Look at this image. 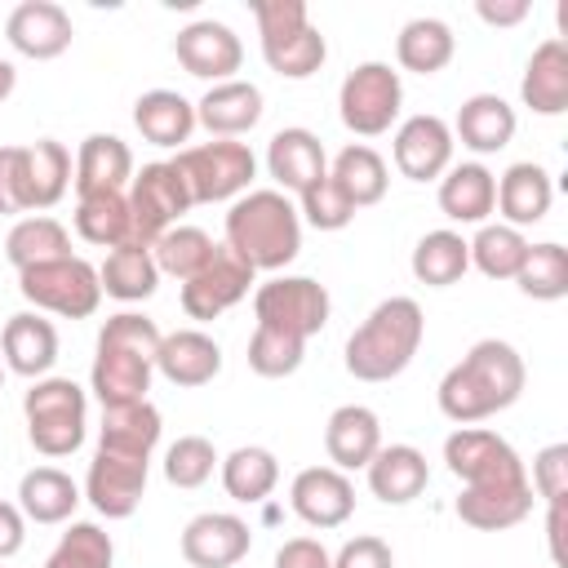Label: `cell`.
I'll use <instances>...</instances> for the list:
<instances>
[{"mask_svg": "<svg viewBox=\"0 0 568 568\" xmlns=\"http://www.w3.org/2000/svg\"><path fill=\"white\" fill-rule=\"evenodd\" d=\"M524 382H528L524 355L501 337H484L439 377L435 399L448 422L475 426L493 413H506L524 395Z\"/></svg>", "mask_w": 568, "mask_h": 568, "instance_id": "cell-1", "label": "cell"}, {"mask_svg": "<svg viewBox=\"0 0 568 568\" xmlns=\"http://www.w3.org/2000/svg\"><path fill=\"white\" fill-rule=\"evenodd\" d=\"M160 324L138 311H120L98 328V351L89 368V386L102 408L138 404L151 390L155 377V351H160Z\"/></svg>", "mask_w": 568, "mask_h": 568, "instance_id": "cell-2", "label": "cell"}, {"mask_svg": "<svg viewBox=\"0 0 568 568\" xmlns=\"http://www.w3.org/2000/svg\"><path fill=\"white\" fill-rule=\"evenodd\" d=\"M226 248L240 253L253 271H284L297 253H302V217L297 204L275 191H244L240 200H231L226 209Z\"/></svg>", "mask_w": 568, "mask_h": 568, "instance_id": "cell-3", "label": "cell"}, {"mask_svg": "<svg viewBox=\"0 0 568 568\" xmlns=\"http://www.w3.org/2000/svg\"><path fill=\"white\" fill-rule=\"evenodd\" d=\"M426 337V315L413 297H386L368 311V320L346 337V373L355 382H390L399 377Z\"/></svg>", "mask_w": 568, "mask_h": 568, "instance_id": "cell-4", "label": "cell"}, {"mask_svg": "<svg viewBox=\"0 0 568 568\" xmlns=\"http://www.w3.org/2000/svg\"><path fill=\"white\" fill-rule=\"evenodd\" d=\"M253 22H257L262 58H266V67L275 75H284V80H311L324 67L328 44L311 27L302 0H253Z\"/></svg>", "mask_w": 568, "mask_h": 568, "instance_id": "cell-5", "label": "cell"}, {"mask_svg": "<svg viewBox=\"0 0 568 568\" xmlns=\"http://www.w3.org/2000/svg\"><path fill=\"white\" fill-rule=\"evenodd\" d=\"M22 417H27V439L44 457H67L84 444L89 426V395L71 377H36L31 390L22 395Z\"/></svg>", "mask_w": 568, "mask_h": 568, "instance_id": "cell-6", "label": "cell"}, {"mask_svg": "<svg viewBox=\"0 0 568 568\" xmlns=\"http://www.w3.org/2000/svg\"><path fill=\"white\" fill-rule=\"evenodd\" d=\"M173 169L182 173L191 204H222V200H240L253 178H257V155L248 151V142L235 138H213L200 146H182Z\"/></svg>", "mask_w": 568, "mask_h": 568, "instance_id": "cell-7", "label": "cell"}, {"mask_svg": "<svg viewBox=\"0 0 568 568\" xmlns=\"http://www.w3.org/2000/svg\"><path fill=\"white\" fill-rule=\"evenodd\" d=\"M18 293L36 311H49V315H62V320H89L102 302L98 266H89L75 253L18 271Z\"/></svg>", "mask_w": 568, "mask_h": 568, "instance_id": "cell-8", "label": "cell"}, {"mask_svg": "<svg viewBox=\"0 0 568 568\" xmlns=\"http://www.w3.org/2000/svg\"><path fill=\"white\" fill-rule=\"evenodd\" d=\"M404 84L390 62H359L337 89V115L355 138H377L399 120Z\"/></svg>", "mask_w": 568, "mask_h": 568, "instance_id": "cell-9", "label": "cell"}, {"mask_svg": "<svg viewBox=\"0 0 568 568\" xmlns=\"http://www.w3.org/2000/svg\"><path fill=\"white\" fill-rule=\"evenodd\" d=\"M328 288L311 275H271L253 288V315L262 328L288 333V337H315L328 324Z\"/></svg>", "mask_w": 568, "mask_h": 568, "instance_id": "cell-10", "label": "cell"}, {"mask_svg": "<svg viewBox=\"0 0 568 568\" xmlns=\"http://www.w3.org/2000/svg\"><path fill=\"white\" fill-rule=\"evenodd\" d=\"M191 209V191L182 182V173L173 169V160H155L142 164V173H133L129 182V217H133V244H155L169 226H178V217Z\"/></svg>", "mask_w": 568, "mask_h": 568, "instance_id": "cell-11", "label": "cell"}, {"mask_svg": "<svg viewBox=\"0 0 568 568\" xmlns=\"http://www.w3.org/2000/svg\"><path fill=\"white\" fill-rule=\"evenodd\" d=\"M444 466L453 479H462V488H479V484H519L528 479L519 453L488 426H457L444 439Z\"/></svg>", "mask_w": 568, "mask_h": 568, "instance_id": "cell-12", "label": "cell"}, {"mask_svg": "<svg viewBox=\"0 0 568 568\" xmlns=\"http://www.w3.org/2000/svg\"><path fill=\"white\" fill-rule=\"evenodd\" d=\"M146 475H151V457H133V453H115V448H98L84 475V497L98 515L106 519H129L142 506L146 493Z\"/></svg>", "mask_w": 568, "mask_h": 568, "instance_id": "cell-13", "label": "cell"}, {"mask_svg": "<svg viewBox=\"0 0 568 568\" xmlns=\"http://www.w3.org/2000/svg\"><path fill=\"white\" fill-rule=\"evenodd\" d=\"M253 284H257V271L240 253H231L226 244H217L213 257H209V266L182 284V311L191 320H217L235 302H244Z\"/></svg>", "mask_w": 568, "mask_h": 568, "instance_id": "cell-14", "label": "cell"}, {"mask_svg": "<svg viewBox=\"0 0 568 568\" xmlns=\"http://www.w3.org/2000/svg\"><path fill=\"white\" fill-rule=\"evenodd\" d=\"M453 129L448 120L422 111V115H408L399 129H395V142H390V160L395 169L408 178V182H435L448 173L453 164Z\"/></svg>", "mask_w": 568, "mask_h": 568, "instance_id": "cell-15", "label": "cell"}, {"mask_svg": "<svg viewBox=\"0 0 568 568\" xmlns=\"http://www.w3.org/2000/svg\"><path fill=\"white\" fill-rule=\"evenodd\" d=\"M173 53H178V62H182L186 75L209 80V84L235 80L240 62H244L240 36H235L226 22H213V18L186 22V27L178 31V40H173Z\"/></svg>", "mask_w": 568, "mask_h": 568, "instance_id": "cell-16", "label": "cell"}, {"mask_svg": "<svg viewBox=\"0 0 568 568\" xmlns=\"http://www.w3.org/2000/svg\"><path fill=\"white\" fill-rule=\"evenodd\" d=\"M288 506L311 528H342L355 515V484L337 466H306L293 475Z\"/></svg>", "mask_w": 568, "mask_h": 568, "instance_id": "cell-17", "label": "cell"}, {"mask_svg": "<svg viewBox=\"0 0 568 568\" xmlns=\"http://www.w3.org/2000/svg\"><path fill=\"white\" fill-rule=\"evenodd\" d=\"M253 546V528L240 515L204 510L182 528V559L191 568H235Z\"/></svg>", "mask_w": 568, "mask_h": 568, "instance_id": "cell-18", "label": "cell"}, {"mask_svg": "<svg viewBox=\"0 0 568 568\" xmlns=\"http://www.w3.org/2000/svg\"><path fill=\"white\" fill-rule=\"evenodd\" d=\"M4 36H9V44H13L22 58L49 62V58H58V53L71 49L75 27H71V13H67L62 4H53V0H22V4L9 13Z\"/></svg>", "mask_w": 568, "mask_h": 568, "instance_id": "cell-19", "label": "cell"}, {"mask_svg": "<svg viewBox=\"0 0 568 568\" xmlns=\"http://www.w3.org/2000/svg\"><path fill=\"white\" fill-rule=\"evenodd\" d=\"M0 359L18 377H31V382L49 377V368L58 364V328H53V320H44L40 311L9 315L4 333H0Z\"/></svg>", "mask_w": 568, "mask_h": 568, "instance_id": "cell-20", "label": "cell"}, {"mask_svg": "<svg viewBox=\"0 0 568 568\" xmlns=\"http://www.w3.org/2000/svg\"><path fill=\"white\" fill-rule=\"evenodd\" d=\"M266 173L275 178V191H293L302 195L311 182H320L328 173V155H324V142L311 133V129H280L271 142H266Z\"/></svg>", "mask_w": 568, "mask_h": 568, "instance_id": "cell-21", "label": "cell"}, {"mask_svg": "<svg viewBox=\"0 0 568 568\" xmlns=\"http://www.w3.org/2000/svg\"><path fill=\"white\" fill-rule=\"evenodd\" d=\"M457 519L466 528L479 532H506L515 524H524L532 515V484H479V488H462V497L453 501Z\"/></svg>", "mask_w": 568, "mask_h": 568, "instance_id": "cell-22", "label": "cell"}, {"mask_svg": "<svg viewBox=\"0 0 568 568\" xmlns=\"http://www.w3.org/2000/svg\"><path fill=\"white\" fill-rule=\"evenodd\" d=\"M155 373L169 377L173 386H186V390L191 386H209L222 373V346L200 328L164 333L160 351H155Z\"/></svg>", "mask_w": 568, "mask_h": 568, "instance_id": "cell-23", "label": "cell"}, {"mask_svg": "<svg viewBox=\"0 0 568 568\" xmlns=\"http://www.w3.org/2000/svg\"><path fill=\"white\" fill-rule=\"evenodd\" d=\"M382 448V422L368 404H342L324 422V453L337 470H364Z\"/></svg>", "mask_w": 568, "mask_h": 568, "instance_id": "cell-24", "label": "cell"}, {"mask_svg": "<svg viewBox=\"0 0 568 568\" xmlns=\"http://www.w3.org/2000/svg\"><path fill=\"white\" fill-rule=\"evenodd\" d=\"M364 470H368V493L386 506H408L430 484L426 453L413 444H382Z\"/></svg>", "mask_w": 568, "mask_h": 568, "instance_id": "cell-25", "label": "cell"}, {"mask_svg": "<svg viewBox=\"0 0 568 568\" xmlns=\"http://www.w3.org/2000/svg\"><path fill=\"white\" fill-rule=\"evenodd\" d=\"M519 102L532 115H564L568 111V44L559 36L541 40L524 67Z\"/></svg>", "mask_w": 568, "mask_h": 568, "instance_id": "cell-26", "label": "cell"}, {"mask_svg": "<svg viewBox=\"0 0 568 568\" xmlns=\"http://www.w3.org/2000/svg\"><path fill=\"white\" fill-rule=\"evenodd\" d=\"M515 106L497 93H470L462 106H457V120L448 124L453 129V142H462L466 151L475 155H493L501 146H510L515 138Z\"/></svg>", "mask_w": 568, "mask_h": 568, "instance_id": "cell-27", "label": "cell"}, {"mask_svg": "<svg viewBox=\"0 0 568 568\" xmlns=\"http://www.w3.org/2000/svg\"><path fill=\"white\" fill-rule=\"evenodd\" d=\"M550 204H555V178L541 164L519 160L497 178V213L506 217V226L515 231L537 226L550 213Z\"/></svg>", "mask_w": 568, "mask_h": 568, "instance_id": "cell-28", "label": "cell"}, {"mask_svg": "<svg viewBox=\"0 0 568 568\" xmlns=\"http://www.w3.org/2000/svg\"><path fill=\"white\" fill-rule=\"evenodd\" d=\"M493 209H497V178L479 160L448 164V173L439 178V213L462 226H484Z\"/></svg>", "mask_w": 568, "mask_h": 568, "instance_id": "cell-29", "label": "cell"}, {"mask_svg": "<svg viewBox=\"0 0 568 568\" xmlns=\"http://www.w3.org/2000/svg\"><path fill=\"white\" fill-rule=\"evenodd\" d=\"M257 120H262V89L248 80L209 84V93L195 102V124H204L209 138H240Z\"/></svg>", "mask_w": 568, "mask_h": 568, "instance_id": "cell-30", "label": "cell"}, {"mask_svg": "<svg viewBox=\"0 0 568 568\" xmlns=\"http://www.w3.org/2000/svg\"><path fill=\"white\" fill-rule=\"evenodd\" d=\"M75 195H98V191H124L133 182V151L115 133H89L75 151Z\"/></svg>", "mask_w": 568, "mask_h": 568, "instance_id": "cell-31", "label": "cell"}, {"mask_svg": "<svg viewBox=\"0 0 568 568\" xmlns=\"http://www.w3.org/2000/svg\"><path fill=\"white\" fill-rule=\"evenodd\" d=\"M80 506V488L67 470L58 466H31L18 479V510L31 524H67Z\"/></svg>", "mask_w": 568, "mask_h": 568, "instance_id": "cell-32", "label": "cell"}, {"mask_svg": "<svg viewBox=\"0 0 568 568\" xmlns=\"http://www.w3.org/2000/svg\"><path fill=\"white\" fill-rule=\"evenodd\" d=\"M133 124L151 146H182L195 133V102L178 89H146L133 102Z\"/></svg>", "mask_w": 568, "mask_h": 568, "instance_id": "cell-33", "label": "cell"}, {"mask_svg": "<svg viewBox=\"0 0 568 568\" xmlns=\"http://www.w3.org/2000/svg\"><path fill=\"white\" fill-rule=\"evenodd\" d=\"M164 435V417L151 399L138 404H115L102 408V426H98V448H115V453H133V457H151L155 444Z\"/></svg>", "mask_w": 568, "mask_h": 568, "instance_id": "cell-34", "label": "cell"}, {"mask_svg": "<svg viewBox=\"0 0 568 568\" xmlns=\"http://www.w3.org/2000/svg\"><path fill=\"white\" fill-rule=\"evenodd\" d=\"M22 178H27V213L53 209L71 186V151L58 138H36L22 146Z\"/></svg>", "mask_w": 568, "mask_h": 568, "instance_id": "cell-35", "label": "cell"}, {"mask_svg": "<svg viewBox=\"0 0 568 568\" xmlns=\"http://www.w3.org/2000/svg\"><path fill=\"white\" fill-rule=\"evenodd\" d=\"M98 284L115 302H146L155 293V284H160V266H155L146 244L129 240V244L106 248V262L98 266Z\"/></svg>", "mask_w": 568, "mask_h": 568, "instance_id": "cell-36", "label": "cell"}, {"mask_svg": "<svg viewBox=\"0 0 568 568\" xmlns=\"http://www.w3.org/2000/svg\"><path fill=\"white\" fill-rule=\"evenodd\" d=\"M217 475H222V488L231 501H244V506H257L275 493L280 484V462L271 448L262 444H240L235 453H226L217 462Z\"/></svg>", "mask_w": 568, "mask_h": 568, "instance_id": "cell-37", "label": "cell"}, {"mask_svg": "<svg viewBox=\"0 0 568 568\" xmlns=\"http://www.w3.org/2000/svg\"><path fill=\"white\" fill-rule=\"evenodd\" d=\"M457 53V36L444 18H413L399 27L395 36V58L404 71H417V75H435L453 62Z\"/></svg>", "mask_w": 568, "mask_h": 568, "instance_id": "cell-38", "label": "cell"}, {"mask_svg": "<svg viewBox=\"0 0 568 568\" xmlns=\"http://www.w3.org/2000/svg\"><path fill=\"white\" fill-rule=\"evenodd\" d=\"M328 178L342 186V195L355 204V209H368V204H382L386 200V186H390V173H386V160L364 146V142H351L333 155V169Z\"/></svg>", "mask_w": 568, "mask_h": 568, "instance_id": "cell-39", "label": "cell"}, {"mask_svg": "<svg viewBox=\"0 0 568 568\" xmlns=\"http://www.w3.org/2000/svg\"><path fill=\"white\" fill-rule=\"evenodd\" d=\"M71 253V235L58 217L49 213H31V217H18L4 235V257L13 271H27V266H40V262H53V257H67Z\"/></svg>", "mask_w": 568, "mask_h": 568, "instance_id": "cell-40", "label": "cell"}, {"mask_svg": "<svg viewBox=\"0 0 568 568\" xmlns=\"http://www.w3.org/2000/svg\"><path fill=\"white\" fill-rule=\"evenodd\" d=\"M408 266H413L417 284H426V288H448V284H457V280L470 271V248H466V240H462L457 231L439 226V231H426V235L413 244Z\"/></svg>", "mask_w": 568, "mask_h": 568, "instance_id": "cell-41", "label": "cell"}, {"mask_svg": "<svg viewBox=\"0 0 568 568\" xmlns=\"http://www.w3.org/2000/svg\"><path fill=\"white\" fill-rule=\"evenodd\" d=\"M71 217H75V235L98 244V248H115V244L133 240V217H129V195L124 191L80 195Z\"/></svg>", "mask_w": 568, "mask_h": 568, "instance_id": "cell-42", "label": "cell"}, {"mask_svg": "<svg viewBox=\"0 0 568 568\" xmlns=\"http://www.w3.org/2000/svg\"><path fill=\"white\" fill-rule=\"evenodd\" d=\"M470 248V266L488 280H515L519 266H524V253H528V240L524 231L506 226V222H484L475 231V240H466Z\"/></svg>", "mask_w": 568, "mask_h": 568, "instance_id": "cell-43", "label": "cell"}, {"mask_svg": "<svg viewBox=\"0 0 568 568\" xmlns=\"http://www.w3.org/2000/svg\"><path fill=\"white\" fill-rule=\"evenodd\" d=\"M515 284H519V293L532 297V302H559V297H568V248H564L559 240L528 244Z\"/></svg>", "mask_w": 568, "mask_h": 568, "instance_id": "cell-44", "label": "cell"}, {"mask_svg": "<svg viewBox=\"0 0 568 568\" xmlns=\"http://www.w3.org/2000/svg\"><path fill=\"white\" fill-rule=\"evenodd\" d=\"M213 235L209 231H200V226H169L155 244H151V257H155V266H160V275H173V280H191V275H200L204 266H209V257H213Z\"/></svg>", "mask_w": 568, "mask_h": 568, "instance_id": "cell-45", "label": "cell"}, {"mask_svg": "<svg viewBox=\"0 0 568 568\" xmlns=\"http://www.w3.org/2000/svg\"><path fill=\"white\" fill-rule=\"evenodd\" d=\"M111 564H115L111 532H102L89 519H75L58 537V546L49 550V559H44V568H111Z\"/></svg>", "mask_w": 568, "mask_h": 568, "instance_id": "cell-46", "label": "cell"}, {"mask_svg": "<svg viewBox=\"0 0 568 568\" xmlns=\"http://www.w3.org/2000/svg\"><path fill=\"white\" fill-rule=\"evenodd\" d=\"M217 462H222V457H217L213 439H204V435H178V439L164 448V479H169L173 488H200V484L213 479Z\"/></svg>", "mask_w": 568, "mask_h": 568, "instance_id": "cell-47", "label": "cell"}, {"mask_svg": "<svg viewBox=\"0 0 568 568\" xmlns=\"http://www.w3.org/2000/svg\"><path fill=\"white\" fill-rule=\"evenodd\" d=\"M306 359V342L302 337H288V333H275V328H253L248 337V368L257 377H293Z\"/></svg>", "mask_w": 568, "mask_h": 568, "instance_id": "cell-48", "label": "cell"}, {"mask_svg": "<svg viewBox=\"0 0 568 568\" xmlns=\"http://www.w3.org/2000/svg\"><path fill=\"white\" fill-rule=\"evenodd\" d=\"M359 209L342 195V186L324 173L320 182H311L302 195H297V217L306 222V226H315V231H342V226H351V217H355Z\"/></svg>", "mask_w": 568, "mask_h": 568, "instance_id": "cell-49", "label": "cell"}, {"mask_svg": "<svg viewBox=\"0 0 568 568\" xmlns=\"http://www.w3.org/2000/svg\"><path fill=\"white\" fill-rule=\"evenodd\" d=\"M532 493L550 506V501H568V444H546L532 457Z\"/></svg>", "mask_w": 568, "mask_h": 568, "instance_id": "cell-50", "label": "cell"}, {"mask_svg": "<svg viewBox=\"0 0 568 568\" xmlns=\"http://www.w3.org/2000/svg\"><path fill=\"white\" fill-rule=\"evenodd\" d=\"M27 213V178H22V146H0V217Z\"/></svg>", "mask_w": 568, "mask_h": 568, "instance_id": "cell-51", "label": "cell"}, {"mask_svg": "<svg viewBox=\"0 0 568 568\" xmlns=\"http://www.w3.org/2000/svg\"><path fill=\"white\" fill-rule=\"evenodd\" d=\"M328 568H395V555H390V546L382 537L359 532V537L342 541V550L333 555Z\"/></svg>", "mask_w": 568, "mask_h": 568, "instance_id": "cell-52", "label": "cell"}, {"mask_svg": "<svg viewBox=\"0 0 568 568\" xmlns=\"http://www.w3.org/2000/svg\"><path fill=\"white\" fill-rule=\"evenodd\" d=\"M328 564H333V555L315 537H293L275 550V568H328Z\"/></svg>", "mask_w": 568, "mask_h": 568, "instance_id": "cell-53", "label": "cell"}, {"mask_svg": "<svg viewBox=\"0 0 568 568\" xmlns=\"http://www.w3.org/2000/svg\"><path fill=\"white\" fill-rule=\"evenodd\" d=\"M27 541V515L18 510V501H0V559H13Z\"/></svg>", "mask_w": 568, "mask_h": 568, "instance_id": "cell-54", "label": "cell"}, {"mask_svg": "<svg viewBox=\"0 0 568 568\" xmlns=\"http://www.w3.org/2000/svg\"><path fill=\"white\" fill-rule=\"evenodd\" d=\"M528 0H479L475 4V13L488 22V27H515V22H524L528 18Z\"/></svg>", "mask_w": 568, "mask_h": 568, "instance_id": "cell-55", "label": "cell"}, {"mask_svg": "<svg viewBox=\"0 0 568 568\" xmlns=\"http://www.w3.org/2000/svg\"><path fill=\"white\" fill-rule=\"evenodd\" d=\"M564 519H568V501H550L546 506V537H550V559L564 564Z\"/></svg>", "mask_w": 568, "mask_h": 568, "instance_id": "cell-56", "label": "cell"}, {"mask_svg": "<svg viewBox=\"0 0 568 568\" xmlns=\"http://www.w3.org/2000/svg\"><path fill=\"white\" fill-rule=\"evenodd\" d=\"M13 84H18V71H13V62H9V58H0V102L13 93Z\"/></svg>", "mask_w": 568, "mask_h": 568, "instance_id": "cell-57", "label": "cell"}, {"mask_svg": "<svg viewBox=\"0 0 568 568\" xmlns=\"http://www.w3.org/2000/svg\"><path fill=\"white\" fill-rule=\"evenodd\" d=\"M0 382H4V359H0Z\"/></svg>", "mask_w": 568, "mask_h": 568, "instance_id": "cell-58", "label": "cell"}]
</instances>
